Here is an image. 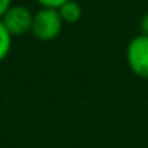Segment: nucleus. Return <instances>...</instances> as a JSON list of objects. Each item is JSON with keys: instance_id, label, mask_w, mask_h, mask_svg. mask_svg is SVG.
<instances>
[{"instance_id": "obj_1", "label": "nucleus", "mask_w": 148, "mask_h": 148, "mask_svg": "<svg viewBox=\"0 0 148 148\" xmlns=\"http://www.w3.org/2000/svg\"><path fill=\"white\" fill-rule=\"evenodd\" d=\"M64 21L58 10L53 8H40L34 13V24H32V35L40 42H51L58 38L62 32Z\"/></svg>"}, {"instance_id": "obj_2", "label": "nucleus", "mask_w": 148, "mask_h": 148, "mask_svg": "<svg viewBox=\"0 0 148 148\" xmlns=\"http://www.w3.org/2000/svg\"><path fill=\"white\" fill-rule=\"evenodd\" d=\"M126 59L127 65L134 75L140 78H148V37L135 35L129 42L126 49Z\"/></svg>"}, {"instance_id": "obj_3", "label": "nucleus", "mask_w": 148, "mask_h": 148, "mask_svg": "<svg viewBox=\"0 0 148 148\" xmlns=\"http://www.w3.org/2000/svg\"><path fill=\"white\" fill-rule=\"evenodd\" d=\"M2 23L11 34V37H23L32 32L34 11L26 5H13L2 18Z\"/></svg>"}, {"instance_id": "obj_4", "label": "nucleus", "mask_w": 148, "mask_h": 148, "mask_svg": "<svg viewBox=\"0 0 148 148\" xmlns=\"http://www.w3.org/2000/svg\"><path fill=\"white\" fill-rule=\"evenodd\" d=\"M58 11L61 14V19L64 21V24H75L83 16V8L77 0H67L64 5H61L58 8Z\"/></svg>"}, {"instance_id": "obj_5", "label": "nucleus", "mask_w": 148, "mask_h": 148, "mask_svg": "<svg viewBox=\"0 0 148 148\" xmlns=\"http://www.w3.org/2000/svg\"><path fill=\"white\" fill-rule=\"evenodd\" d=\"M11 48H13V37L0 19V62H3L10 56Z\"/></svg>"}, {"instance_id": "obj_6", "label": "nucleus", "mask_w": 148, "mask_h": 148, "mask_svg": "<svg viewBox=\"0 0 148 148\" xmlns=\"http://www.w3.org/2000/svg\"><path fill=\"white\" fill-rule=\"evenodd\" d=\"M37 3L42 8H53V10H58L61 5H64L67 0H35Z\"/></svg>"}, {"instance_id": "obj_7", "label": "nucleus", "mask_w": 148, "mask_h": 148, "mask_svg": "<svg viewBox=\"0 0 148 148\" xmlns=\"http://www.w3.org/2000/svg\"><path fill=\"white\" fill-rule=\"evenodd\" d=\"M13 5H14L13 0H0V19L5 16V13H7Z\"/></svg>"}, {"instance_id": "obj_8", "label": "nucleus", "mask_w": 148, "mask_h": 148, "mask_svg": "<svg viewBox=\"0 0 148 148\" xmlns=\"http://www.w3.org/2000/svg\"><path fill=\"white\" fill-rule=\"evenodd\" d=\"M140 34L148 37V13H145L140 19Z\"/></svg>"}]
</instances>
